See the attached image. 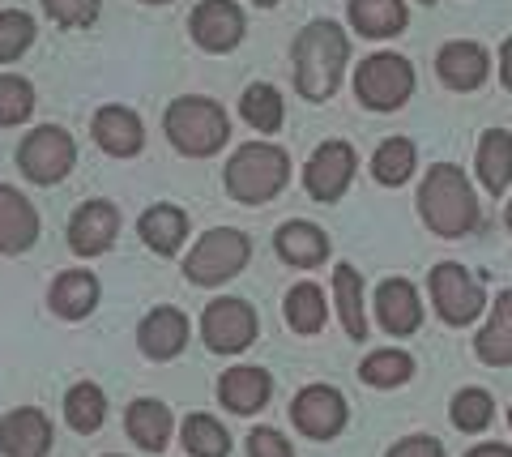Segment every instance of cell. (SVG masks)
<instances>
[{
	"mask_svg": "<svg viewBox=\"0 0 512 457\" xmlns=\"http://www.w3.org/2000/svg\"><path fill=\"white\" fill-rule=\"evenodd\" d=\"M350 43L338 22L320 18L295 39V86L308 103H325L329 94H338L342 73H346Z\"/></svg>",
	"mask_w": 512,
	"mask_h": 457,
	"instance_id": "cell-1",
	"label": "cell"
},
{
	"mask_svg": "<svg viewBox=\"0 0 512 457\" xmlns=\"http://www.w3.org/2000/svg\"><path fill=\"white\" fill-rule=\"evenodd\" d=\"M419 210L427 218V227L444 235V240H461L478 227V197L470 180L461 176V167L440 163L427 171V180L419 188Z\"/></svg>",
	"mask_w": 512,
	"mask_h": 457,
	"instance_id": "cell-2",
	"label": "cell"
},
{
	"mask_svg": "<svg viewBox=\"0 0 512 457\" xmlns=\"http://www.w3.org/2000/svg\"><path fill=\"white\" fill-rule=\"evenodd\" d=\"M286 176H291L286 150L269 146V141H248V146H239L227 163V193L235 201H244V206H261V201L282 193Z\"/></svg>",
	"mask_w": 512,
	"mask_h": 457,
	"instance_id": "cell-3",
	"label": "cell"
},
{
	"mask_svg": "<svg viewBox=\"0 0 512 457\" xmlns=\"http://www.w3.org/2000/svg\"><path fill=\"white\" fill-rule=\"evenodd\" d=\"M163 124H167V141L188 159L218 154L231 137V120L214 99H175Z\"/></svg>",
	"mask_w": 512,
	"mask_h": 457,
	"instance_id": "cell-4",
	"label": "cell"
},
{
	"mask_svg": "<svg viewBox=\"0 0 512 457\" xmlns=\"http://www.w3.org/2000/svg\"><path fill=\"white\" fill-rule=\"evenodd\" d=\"M248 252H252V244H248L244 231H235V227L205 231L197 240V248L188 252L184 274H188V282H197V287H218V282H227L244 270Z\"/></svg>",
	"mask_w": 512,
	"mask_h": 457,
	"instance_id": "cell-5",
	"label": "cell"
},
{
	"mask_svg": "<svg viewBox=\"0 0 512 457\" xmlns=\"http://www.w3.org/2000/svg\"><path fill=\"white\" fill-rule=\"evenodd\" d=\"M355 90H359L363 107H376V112H397V107L410 99V90H414L410 60L397 56V52L367 56L359 65V73H355Z\"/></svg>",
	"mask_w": 512,
	"mask_h": 457,
	"instance_id": "cell-6",
	"label": "cell"
},
{
	"mask_svg": "<svg viewBox=\"0 0 512 457\" xmlns=\"http://www.w3.org/2000/svg\"><path fill=\"white\" fill-rule=\"evenodd\" d=\"M73 163H77L73 137L64 133V129H56V124H43V129L26 133L22 146H18L22 176L35 180V184H60L73 171Z\"/></svg>",
	"mask_w": 512,
	"mask_h": 457,
	"instance_id": "cell-7",
	"label": "cell"
},
{
	"mask_svg": "<svg viewBox=\"0 0 512 457\" xmlns=\"http://www.w3.org/2000/svg\"><path fill=\"white\" fill-rule=\"evenodd\" d=\"M431 299H436V312L448 325H470L487 304L483 282L453 261H444L431 270Z\"/></svg>",
	"mask_w": 512,
	"mask_h": 457,
	"instance_id": "cell-8",
	"label": "cell"
},
{
	"mask_svg": "<svg viewBox=\"0 0 512 457\" xmlns=\"http://www.w3.org/2000/svg\"><path fill=\"white\" fill-rule=\"evenodd\" d=\"M201 334H205V346L218 355H235L252 346L256 338V312L244 304V299H214L201 317Z\"/></svg>",
	"mask_w": 512,
	"mask_h": 457,
	"instance_id": "cell-9",
	"label": "cell"
},
{
	"mask_svg": "<svg viewBox=\"0 0 512 457\" xmlns=\"http://www.w3.org/2000/svg\"><path fill=\"white\" fill-rule=\"evenodd\" d=\"M291 419H295V428L303 436L329 440V436H338L342 423H346V398L333 385H308V389L295 393Z\"/></svg>",
	"mask_w": 512,
	"mask_h": 457,
	"instance_id": "cell-10",
	"label": "cell"
},
{
	"mask_svg": "<svg viewBox=\"0 0 512 457\" xmlns=\"http://www.w3.org/2000/svg\"><path fill=\"white\" fill-rule=\"evenodd\" d=\"M350 180H355V150L346 141H325L316 146V154L308 159V171H303V188L316 201H338Z\"/></svg>",
	"mask_w": 512,
	"mask_h": 457,
	"instance_id": "cell-11",
	"label": "cell"
},
{
	"mask_svg": "<svg viewBox=\"0 0 512 457\" xmlns=\"http://www.w3.org/2000/svg\"><path fill=\"white\" fill-rule=\"evenodd\" d=\"M192 39H197L205 52H231V47L244 39V13H239L235 0H201L192 9Z\"/></svg>",
	"mask_w": 512,
	"mask_h": 457,
	"instance_id": "cell-12",
	"label": "cell"
},
{
	"mask_svg": "<svg viewBox=\"0 0 512 457\" xmlns=\"http://www.w3.org/2000/svg\"><path fill=\"white\" fill-rule=\"evenodd\" d=\"M116 231H120V210L107 206V201H86L69 223V248L77 257H99V252L116 244Z\"/></svg>",
	"mask_w": 512,
	"mask_h": 457,
	"instance_id": "cell-13",
	"label": "cell"
},
{
	"mask_svg": "<svg viewBox=\"0 0 512 457\" xmlns=\"http://www.w3.org/2000/svg\"><path fill=\"white\" fill-rule=\"evenodd\" d=\"M52 449V423L35 406H18L0 419V453L5 457H43Z\"/></svg>",
	"mask_w": 512,
	"mask_h": 457,
	"instance_id": "cell-14",
	"label": "cell"
},
{
	"mask_svg": "<svg viewBox=\"0 0 512 457\" xmlns=\"http://www.w3.org/2000/svg\"><path fill=\"white\" fill-rule=\"evenodd\" d=\"M376 321L384 325V334L393 338H410L423 321V304H419V291L410 287L406 278H389L380 282L376 291Z\"/></svg>",
	"mask_w": 512,
	"mask_h": 457,
	"instance_id": "cell-15",
	"label": "cell"
},
{
	"mask_svg": "<svg viewBox=\"0 0 512 457\" xmlns=\"http://www.w3.org/2000/svg\"><path fill=\"white\" fill-rule=\"evenodd\" d=\"M39 240V214L18 193V188L0 184V252H26Z\"/></svg>",
	"mask_w": 512,
	"mask_h": 457,
	"instance_id": "cell-16",
	"label": "cell"
},
{
	"mask_svg": "<svg viewBox=\"0 0 512 457\" xmlns=\"http://www.w3.org/2000/svg\"><path fill=\"white\" fill-rule=\"evenodd\" d=\"M436 73H440V82L453 86V90H478L487 82V52L478 43H466V39L444 43L440 56H436Z\"/></svg>",
	"mask_w": 512,
	"mask_h": 457,
	"instance_id": "cell-17",
	"label": "cell"
},
{
	"mask_svg": "<svg viewBox=\"0 0 512 457\" xmlns=\"http://www.w3.org/2000/svg\"><path fill=\"white\" fill-rule=\"evenodd\" d=\"M137 342L150 359H171L184 351L188 342V317L180 308H154L137 329Z\"/></svg>",
	"mask_w": 512,
	"mask_h": 457,
	"instance_id": "cell-18",
	"label": "cell"
},
{
	"mask_svg": "<svg viewBox=\"0 0 512 457\" xmlns=\"http://www.w3.org/2000/svg\"><path fill=\"white\" fill-rule=\"evenodd\" d=\"M269 389L274 381L265 368H227V376L218 381V398L235 415H256L269 402Z\"/></svg>",
	"mask_w": 512,
	"mask_h": 457,
	"instance_id": "cell-19",
	"label": "cell"
},
{
	"mask_svg": "<svg viewBox=\"0 0 512 457\" xmlns=\"http://www.w3.org/2000/svg\"><path fill=\"white\" fill-rule=\"evenodd\" d=\"M94 141L116 154V159H128V154L141 150V141H146V129H141V120L128 112V107H103L99 116H94Z\"/></svg>",
	"mask_w": 512,
	"mask_h": 457,
	"instance_id": "cell-20",
	"label": "cell"
},
{
	"mask_svg": "<svg viewBox=\"0 0 512 457\" xmlns=\"http://www.w3.org/2000/svg\"><path fill=\"white\" fill-rule=\"evenodd\" d=\"M52 312L64 321H82L94 312V304H99V282H94V274L86 270H69V274H60L52 282Z\"/></svg>",
	"mask_w": 512,
	"mask_h": 457,
	"instance_id": "cell-21",
	"label": "cell"
},
{
	"mask_svg": "<svg viewBox=\"0 0 512 457\" xmlns=\"http://www.w3.org/2000/svg\"><path fill=\"white\" fill-rule=\"evenodd\" d=\"M141 240H146L158 257H175L180 252V244L188 240V214L175 210V206H150L146 214H141Z\"/></svg>",
	"mask_w": 512,
	"mask_h": 457,
	"instance_id": "cell-22",
	"label": "cell"
},
{
	"mask_svg": "<svg viewBox=\"0 0 512 457\" xmlns=\"http://www.w3.org/2000/svg\"><path fill=\"white\" fill-rule=\"evenodd\" d=\"M474 351L483 364H512V291L495 295V308H491V321L483 325V334L474 338Z\"/></svg>",
	"mask_w": 512,
	"mask_h": 457,
	"instance_id": "cell-23",
	"label": "cell"
},
{
	"mask_svg": "<svg viewBox=\"0 0 512 457\" xmlns=\"http://www.w3.org/2000/svg\"><path fill=\"white\" fill-rule=\"evenodd\" d=\"M350 26L367 39H393L406 26L402 0H350Z\"/></svg>",
	"mask_w": 512,
	"mask_h": 457,
	"instance_id": "cell-24",
	"label": "cell"
},
{
	"mask_svg": "<svg viewBox=\"0 0 512 457\" xmlns=\"http://www.w3.org/2000/svg\"><path fill=\"white\" fill-rule=\"evenodd\" d=\"M278 252H282V261L286 265H299V270H312V265H320L329 257V240H325V231H320L316 223H286L278 231Z\"/></svg>",
	"mask_w": 512,
	"mask_h": 457,
	"instance_id": "cell-25",
	"label": "cell"
},
{
	"mask_svg": "<svg viewBox=\"0 0 512 457\" xmlns=\"http://www.w3.org/2000/svg\"><path fill=\"white\" fill-rule=\"evenodd\" d=\"M124 423H128V436H133L141 449H150V453L167 449V440H171V411L163 402H154V398L133 402V406H128Z\"/></svg>",
	"mask_w": 512,
	"mask_h": 457,
	"instance_id": "cell-26",
	"label": "cell"
},
{
	"mask_svg": "<svg viewBox=\"0 0 512 457\" xmlns=\"http://www.w3.org/2000/svg\"><path fill=\"white\" fill-rule=\"evenodd\" d=\"M333 295H338V317H342V329L355 342L367 338V312H363V278L355 265H338L333 270Z\"/></svg>",
	"mask_w": 512,
	"mask_h": 457,
	"instance_id": "cell-27",
	"label": "cell"
},
{
	"mask_svg": "<svg viewBox=\"0 0 512 457\" xmlns=\"http://www.w3.org/2000/svg\"><path fill=\"white\" fill-rule=\"evenodd\" d=\"M478 176L491 193H504L512 180V137L504 129H487V137L478 141Z\"/></svg>",
	"mask_w": 512,
	"mask_h": 457,
	"instance_id": "cell-28",
	"label": "cell"
},
{
	"mask_svg": "<svg viewBox=\"0 0 512 457\" xmlns=\"http://www.w3.org/2000/svg\"><path fill=\"white\" fill-rule=\"evenodd\" d=\"M286 321H291L295 334H320L329 321V304H325V291L312 287V282H299L286 295Z\"/></svg>",
	"mask_w": 512,
	"mask_h": 457,
	"instance_id": "cell-29",
	"label": "cell"
},
{
	"mask_svg": "<svg viewBox=\"0 0 512 457\" xmlns=\"http://www.w3.org/2000/svg\"><path fill=\"white\" fill-rule=\"evenodd\" d=\"M64 419H69L73 432H99L103 419H107V398H103V389L90 385V381L73 385L69 398H64Z\"/></svg>",
	"mask_w": 512,
	"mask_h": 457,
	"instance_id": "cell-30",
	"label": "cell"
},
{
	"mask_svg": "<svg viewBox=\"0 0 512 457\" xmlns=\"http://www.w3.org/2000/svg\"><path fill=\"white\" fill-rule=\"evenodd\" d=\"M180 440L192 457H227L231 453V436L214 415H188L180 428Z\"/></svg>",
	"mask_w": 512,
	"mask_h": 457,
	"instance_id": "cell-31",
	"label": "cell"
},
{
	"mask_svg": "<svg viewBox=\"0 0 512 457\" xmlns=\"http://www.w3.org/2000/svg\"><path fill=\"white\" fill-rule=\"evenodd\" d=\"M239 116H244L256 133H274L282 124V94L265 82H252L239 99Z\"/></svg>",
	"mask_w": 512,
	"mask_h": 457,
	"instance_id": "cell-32",
	"label": "cell"
},
{
	"mask_svg": "<svg viewBox=\"0 0 512 457\" xmlns=\"http://www.w3.org/2000/svg\"><path fill=\"white\" fill-rule=\"evenodd\" d=\"M363 385H376V389H397V385H406L410 376H414V359L406 351H376V355H367L363 359Z\"/></svg>",
	"mask_w": 512,
	"mask_h": 457,
	"instance_id": "cell-33",
	"label": "cell"
},
{
	"mask_svg": "<svg viewBox=\"0 0 512 457\" xmlns=\"http://www.w3.org/2000/svg\"><path fill=\"white\" fill-rule=\"evenodd\" d=\"M410 171H414V146H410L406 137H389V141H384V146L376 150V159H372V176H376L380 184L397 188V184L410 180Z\"/></svg>",
	"mask_w": 512,
	"mask_h": 457,
	"instance_id": "cell-34",
	"label": "cell"
},
{
	"mask_svg": "<svg viewBox=\"0 0 512 457\" xmlns=\"http://www.w3.org/2000/svg\"><path fill=\"white\" fill-rule=\"evenodd\" d=\"M30 112H35V86L18 73H0V129L26 124Z\"/></svg>",
	"mask_w": 512,
	"mask_h": 457,
	"instance_id": "cell-35",
	"label": "cell"
},
{
	"mask_svg": "<svg viewBox=\"0 0 512 457\" xmlns=\"http://www.w3.org/2000/svg\"><path fill=\"white\" fill-rule=\"evenodd\" d=\"M35 43V18L22 9L0 13V60H18L26 56V47Z\"/></svg>",
	"mask_w": 512,
	"mask_h": 457,
	"instance_id": "cell-36",
	"label": "cell"
},
{
	"mask_svg": "<svg viewBox=\"0 0 512 457\" xmlns=\"http://www.w3.org/2000/svg\"><path fill=\"white\" fill-rule=\"evenodd\" d=\"M453 423L461 432H483L491 423V393L483 389H461L453 398Z\"/></svg>",
	"mask_w": 512,
	"mask_h": 457,
	"instance_id": "cell-37",
	"label": "cell"
},
{
	"mask_svg": "<svg viewBox=\"0 0 512 457\" xmlns=\"http://www.w3.org/2000/svg\"><path fill=\"white\" fill-rule=\"evenodd\" d=\"M43 9L60 26H73V30L94 26V18H99V0H43Z\"/></svg>",
	"mask_w": 512,
	"mask_h": 457,
	"instance_id": "cell-38",
	"label": "cell"
},
{
	"mask_svg": "<svg viewBox=\"0 0 512 457\" xmlns=\"http://www.w3.org/2000/svg\"><path fill=\"white\" fill-rule=\"evenodd\" d=\"M248 453L252 457H295V449L286 445V436L274 432V428H256L248 436Z\"/></svg>",
	"mask_w": 512,
	"mask_h": 457,
	"instance_id": "cell-39",
	"label": "cell"
},
{
	"mask_svg": "<svg viewBox=\"0 0 512 457\" xmlns=\"http://www.w3.org/2000/svg\"><path fill=\"white\" fill-rule=\"evenodd\" d=\"M389 457H444V445L431 440V436H410V440H402V445H393Z\"/></svg>",
	"mask_w": 512,
	"mask_h": 457,
	"instance_id": "cell-40",
	"label": "cell"
},
{
	"mask_svg": "<svg viewBox=\"0 0 512 457\" xmlns=\"http://www.w3.org/2000/svg\"><path fill=\"white\" fill-rule=\"evenodd\" d=\"M500 77H504V86L512 90V39L504 43V52H500Z\"/></svg>",
	"mask_w": 512,
	"mask_h": 457,
	"instance_id": "cell-41",
	"label": "cell"
},
{
	"mask_svg": "<svg viewBox=\"0 0 512 457\" xmlns=\"http://www.w3.org/2000/svg\"><path fill=\"white\" fill-rule=\"evenodd\" d=\"M466 457H512V449H508V445H478V449H470Z\"/></svg>",
	"mask_w": 512,
	"mask_h": 457,
	"instance_id": "cell-42",
	"label": "cell"
},
{
	"mask_svg": "<svg viewBox=\"0 0 512 457\" xmlns=\"http://www.w3.org/2000/svg\"><path fill=\"white\" fill-rule=\"evenodd\" d=\"M504 218H508V231H512V201H508V214Z\"/></svg>",
	"mask_w": 512,
	"mask_h": 457,
	"instance_id": "cell-43",
	"label": "cell"
},
{
	"mask_svg": "<svg viewBox=\"0 0 512 457\" xmlns=\"http://www.w3.org/2000/svg\"><path fill=\"white\" fill-rule=\"evenodd\" d=\"M256 5H278V0H256Z\"/></svg>",
	"mask_w": 512,
	"mask_h": 457,
	"instance_id": "cell-44",
	"label": "cell"
},
{
	"mask_svg": "<svg viewBox=\"0 0 512 457\" xmlns=\"http://www.w3.org/2000/svg\"><path fill=\"white\" fill-rule=\"evenodd\" d=\"M146 5H167V0H146Z\"/></svg>",
	"mask_w": 512,
	"mask_h": 457,
	"instance_id": "cell-45",
	"label": "cell"
},
{
	"mask_svg": "<svg viewBox=\"0 0 512 457\" xmlns=\"http://www.w3.org/2000/svg\"><path fill=\"white\" fill-rule=\"evenodd\" d=\"M508 423H512V411H508Z\"/></svg>",
	"mask_w": 512,
	"mask_h": 457,
	"instance_id": "cell-46",
	"label": "cell"
},
{
	"mask_svg": "<svg viewBox=\"0 0 512 457\" xmlns=\"http://www.w3.org/2000/svg\"><path fill=\"white\" fill-rule=\"evenodd\" d=\"M423 5H431V0H423Z\"/></svg>",
	"mask_w": 512,
	"mask_h": 457,
	"instance_id": "cell-47",
	"label": "cell"
},
{
	"mask_svg": "<svg viewBox=\"0 0 512 457\" xmlns=\"http://www.w3.org/2000/svg\"><path fill=\"white\" fill-rule=\"evenodd\" d=\"M111 457H116V453H111Z\"/></svg>",
	"mask_w": 512,
	"mask_h": 457,
	"instance_id": "cell-48",
	"label": "cell"
}]
</instances>
